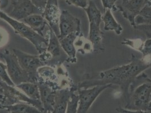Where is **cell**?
I'll list each match as a JSON object with an SVG mask.
<instances>
[{"label":"cell","mask_w":151,"mask_h":113,"mask_svg":"<svg viewBox=\"0 0 151 113\" xmlns=\"http://www.w3.org/2000/svg\"><path fill=\"white\" fill-rule=\"evenodd\" d=\"M151 67V59H139L132 54L130 62L96 73L79 84L78 89H87L97 85L107 84L120 87L127 100L129 88L135 79L145 70Z\"/></svg>","instance_id":"1"},{"label":"cell","mask_w":151,"mask_h":113,"mask_svg":"<svg viewBox=\"0 0 151 113\" xmlns=\"http://www.w3.org/2000/svg\"><path fill=\"white\" fill-rule=\"evenodd\" d=\"M151 101V79L144 72L139 75L131 84L125 109L147 111Z\"/></svg>","instance_id":"2"},{"label":"cell","mask_w":151,"mask_h":113,"mask_svg":"<svg viewBox=\"0 0 151 113\" xmlns=\"http://www.w3.org/2000/svg\"><path fill=\"white\" fill-rule=\"evenodd\" d=\"M84 10L89 21L88 40L92 45L94 51H103L104 48L102 43L103 32L101 30V23L103 22L101 13L93 0H88V5Z\"/></svg>","instance_id":"3"},{"label":"cell","mask_w":151,"mask_h":113,"mask_svg":"<svg viewBox=\"0 0 151 113\" xmlns=\"http://www.w3.org/2000/svg\"><path fill=\"white\" fill-rule=\"evenodd\" d=\"M0 18L4 20L11 25L16 33L31 42L39 53L43 54L48 45V39L38 34L24 23L13 19L8 14L0 10Z\"/></svg>","instance_id":"4"},{"label":"cell","mask_w":151,"mask_h":113,"mask_svg":"<svg viewBox=\"0 0 151 113\" xmlns=\"http://www.w3.org/2000/svg\"><path fill=\"white\" fill-rule=\"evenodd\" d=\"M0 58L6 63L8 75L15 86L23 83L32 82L28 74L22 69L13 52L5 49L0 53Z\"/></svg>","instance_id":"5"},{"label":"cell","mask_w":151,"mask_h":113,"mask_svg":"<svg viewBox=\"0 0 151 113\" xmlns=\"http://www.w3.org/2000/svg\"><path fill=\"white\" fill-rule=\"evenodd\" d=\"M13 53L18 58L22 69L28 74L31 82L37 83L39 82L38 70L45 65L40 56L27 54L17 49H13Z\"/></svg>","instance_id":"6"},{"label":"cell","mask_w":151,"mask_h":113,"mask_svg":"<svg viewBox=\"0 0 151 113\" xmlns=\"http://www.w3.org/2000/svg\"><path fill=\"white\" fill-rule=\"evenodd\" d=\"M112 86L111 84L97 85L87 89H78L79 96L77 113H91L92 105L104 91Z\"/></svg>","instance_id":"7"},{"label":"cell","mask_w":151,"mask_h":113,"mask_svg":"<svg viewBox=\"0 0 151 113\" xmlns=\"http://www.w3.org/2000/svg\"><path fill=\"white\" fill-rule=\"evenodd\" d=\"M40 56L45 64L47 61H50L51 59L61 62L68 59L67 55L64 51L60 45L59 38L52 30L48 38L47 49L44 53L41 54Z\"/></svg>","instance_id":"8"},{"label":"cell","mask_w":151,"mask_h":113,"mask_svg":"<svg viewBox=\"0 0 151 113\" xmlns=\"http://www.w3.org/2000/svg\"><path fill=\"white\" fill-rule=\"evenodd\" d=\"M13 9L8 15L13 19L22 21L33 14H43L44 11L36 7L31 0H13Z\"/></svg>","instance_id":"9"},{"label":"cell","mask_w":151,"mask_h":113,"mask_svg":"<svg viewBox=\"0 0 151 113\" xmlns=\"http://www.w3.org/2000/svg\"><path fill=\"white\" fill-rule=\"evenodd\" d=\"M59 28L60 32L59 39H62L73 33H80L81 32V21L68 10H64L60 13Z\"/></svg>","instance_id":"10"},{"label":"cell","mask_w":151,"mask_h":113,"mask_svg":"<svg viewBox=\"0 0 151 113\" xmlns=\"http://www.w3.org/2000/svg\"><path fill=\"white\" fill-rule=\"evenodd\" d=\"M148 4V0H128L116 5L117 9L122 14L134 28L135 19L141 10Z\"/></svg>","instance_id":"11"},{"label":"cell","mask_w":151,"mask_h":113,"mask_svg":"<svg viewBox=\"0 0 151 113\" xmlns=\"http://www.w3.org/2000/svg\"><path fill=\"white\" fill-rule=\"evenodd\" d=\"M60 13L58 0H48L42 15L58 38L60 35L59 22Z\"/></svg>","instance_id":"12"},{"label":"cell","mask_w":151,"mask_h":113,"mask_svg":"<svg viewBox=\"0 0 151 113\" xmlns=\"http://www.w3.org/2000/svg\"><path fill=\"white\" fill-rule=\"evenodd\" d=\"M37 84L40 90V100L44 108V113H52L56 91L45 83L38 82Z\"/></svg>","instance_id":"13"},{"label":"cell","mask_w":151,"mask_h":113,"mask_svg":"<svg viewBox=\"0 0 151 113\" xmlns=\"http://www.w3.org/2000/svg\"><path fill=\"white\" fill-rule=\"evenodd\" d=\"M21 22L29 26L34 31L37 32L42 36L46 38V36H47V38H49L51 28H50L49 30L45 31V30L49 28L50 26L46 20L45 19L43 15L33 14L23 19Z\"/></svg>","instance_id":"14"},{"label":"cell","mask_w":151,"mask_h":113,"mask_svg":"<svg viewBox=\"0 0 151 113\" xmlns=\"http://www.w3.org/2000/svg\"><path fill=\"white\" fill-rule=\"evenodd\" d=\"M78 88H63L56 91L52 113H65L70 97Z\"/></svg>","instance_id":"15"},{"label":"cell","mask_w":151,"mask_h":113,"mask_svg":"<svg viewBox=\"0 0 151 113\" xmlns=\"http://www.w3.org/2000/svg\"><path fill=\"white\" fill-rule=\"evenodd\" d=\"M80 33H73L66 37L59 39L60 45L68 56V59L70 62H76V50L75 43Z\"/></svg>","instance_id":"16"},{"label":"cell","mask_w":151,"mask_h":113,"mask_svg":"<svg viewBox=\"0 0 151 113\" xmlns=\"http://www.w3.org/2000/svg\"><path fill=\"white\" fill-rule=\"evenodd\" d=\"M102 21L104 23V30L106 31H114L117 35H120L123 31V28L116 21L110 9L105 10L102 16Z\"/></svg>","instance_id":"17"},{"label":"cell","mask_w":151,"mask_h":113,"mask_svg":"<svg viewBox=\"0 0 151 113\" xmlns=\"http://www.w3.org/2000/svg\"><path fill=\"white\" fill-rule=\"evenodd\" d=\"M21 90L28 97L36 101H41L40 90L37 83L26 82L15 86Z\"/></svg>","instance_id":"18"},{"label":"cell","mask_w":151,"mask_h":113,"mask_svg":"<svg viewBox=\"0 0 151 113\" xmlns=\"http://www.w3.org/2000/svg\"><path fill=\"white\" fill-rule=\"evenodd\" d=\"M5 109L10 113H42L36 107L24 102L6 106Z\"/></svg>","instance_id":"19"},{"label":"cell","mask_w":151,"mask_h":113,"mask_svg":"<svg viewBox=\"0 0 151 113\" xmlns=\"http://www.w3.org/2000/svg\"><path fill=\"white\" fill-rule=\"evenodd\" d=\"M135 26L151 25V6L147 4L141 10L135 19Z\"/></svg>","instance_id":"20"},{"label":"cell","mask_w":151,"mask_h":113,"mask_svg":"<svg viewBox=\"0 0 151 113\" xmlns=\"http://www.w3.org/2000/svg\"><path fill=\"white\" fill-rule=\"evenodd\" d=\"M73 92L70 97L65 113H77L79 96Z\"/></svg>","instance_id":"21"},{"label":"cell","mask_w":151,"mask_h":113,"mask_svg":"<svg viewBox=\"0 0 151 113\" xmlns=\"http://www.w3.org/2000/svg\"><path fill=\"white\" fill-rule=\"evenodd\" d=\"M0 80L4 82L8 85L15 87V84L10 79L7 71L6 65L0 62Z\"/></svg>","instance_id":"22"},{"label":"cell","mask_w":151,"mask_h":113,"mask_svg":"<svg viewBox=\"0 0 151 113\" xmlns=\"http://www.w3.org/2000/svg\"><path fill=\"white\" fill-rule=\"evenodd\" d=\"M139 50L142 53L143 58L146 59L148 57L151 58V38H147L142 46H140Z\"/></svg>","instance_id":"23"},{"label":"cell","mask_w":151,"mask_h":113,"mask_svg":"<svg viewBox=\"0 0 151 113\" xmlns=\"http://www.w3.org/2000/svg\"><path fill=\"white\" fill-rule=\"evenodd\" d=\"M101 1L102 5L104 10L107 9H110L111 10H112L113 11L117 10L116 2L118 0H101Z\"/></svg>","instance_id":"24"},{"label":"cell","mask_w":151,"mask_h":113,"mask_svg":"<svg viewBox=\"0 0 151 113\" xmlns=\"http://www.w3.org/2000/svg\"><path fill=\"white\" fill-rule=\"evenodd\" d=\"M65 1L69 5H73L83 9L88 5V0H65Z\"/></svg>","instance_id":"25"},{"label":"cell","mask_w":151,"mask_h":113,"mask_svg":"<svg viewBox=\"0 0 151 113\" xmlns=\"http://www.w3.org/2000/svg\"><path fill=\"white\" fill-rule=\"evenodd\" d=\"M134 28L143 32L147 38H151V25H136Z\"/></svg>","instance_id":"26"},{"label":"cell","mask_w":151,"mask_h":113,"mask_svg":"<svg viewBox=\"0 0 151 113\" xmlns=\"http://www.w3.org/2000/svg\"><path fill=\"white\" fill-rule=\"evenodd\" d=\"M116 111L119 113H151V111L141 110H129L121 107H118L116 109Z\"/></svg>","instance_id":"27"},{"label":"cell","mask_w":151,"mask_h":113,"mask_svg":"<svg viewBox=\"0 0 151 113\" xmlns=\"http://www.w3.org/2000/svg\"><path fill=\"white\" fill-rule=\"evenodd\" d=\"M32 2L38 9L44 12L48 0H31Z\"/></svg>","instance_id":"28"},{"label":"cell","mask_w":151,"mask_h":113,"mask_svg":"<svg viewBox=\"0 0 151 113\" xmlns=\"http://www.w3.org/2000/svg\"><path fill=\"white\" fill-rule=\"evenodd\" d=\"M8 4H9V0H0V10L2 9H4L6 7Z\"/></svg>","instance_id":"29"},{"label":"cell","mask_w":151,"mask_h":113,"mask_svg":"<svg viewBox=\"0 0 151 113\" xmlns=\"http://www.w3.org/2000/svg\"><path fill=\"white\" fill-rule=\"evenodd\" d=\"M5 109V106L3 104L2 95L0 94V109Z\"/></svg>","instance_id":"30"},{"label":"cell","mask_w":151,"mask_h":113,"mask_svg":"<svg viewBox=\"0 0 151 113\" xmlns=\"http://www.w3.org/2000/svg\"><path fill=\"white\" fill-rule=\"evenodd\" d=\"M4 40V35H3L2 32L0 31V44H1Z\"/></svg>","instance_id":"31"},{"label":"cell","mask_w":151,"mask_h":113,"mask_svg":"<svg viewBox=\"0 0 151 113\" xmlns=\"http://www.w3.org/2000/svg\"><path fill=\"white\" fill-rule=\"evenodd\" d=\"M2 93H3V89H2V87L0 85V94H2Z\"/></svg>","instance_id":"32"},{"label":"cell","mask_w":151,"mask_h":113,"mask_svg":"<svg viewBox=\"0 0 151 113\" xmlns=\"http://www.w3.org/2000/svg\"><path fill=\"white\" fill-rule=\"evenodd\" d=\"M149 111H151V102H150V106H149V109H148Z\"/></svg>","instance_id":"33"},{"label":"cell","mask_w":151,"mask_h":113,"mask_svg":"<svg viewBox=\"0 0 151 113\" xmlns=\"http://www.w3.org/2000/svg\"><path fill=\"white\" fill-rule=\"evenodd\" d=\"M148 4L151 6V0H148Z\"/></svg>","instance_id":"34"},{"label":"cell","mask_w":151,"mask_h":113,"mask_svg":"<svg viewBox=\"0 0 151 113\" xmlns=\"http://www.w3.org/2000/svg\"><path fill=\"white\" fill-rule=\"evenodd\" d=\"M127 1H128V0H122V2H124Z\"/></svg>","instance_id":"35"},{"label":"cell","mask_w":151,"mask_h":113,"mask_svg":"<svg viewBox=\"0 0 151 113\" xmlns=\"http://www.w3.org/2000/svg\"></svg>","instance_id":"36"}]
</instances>
